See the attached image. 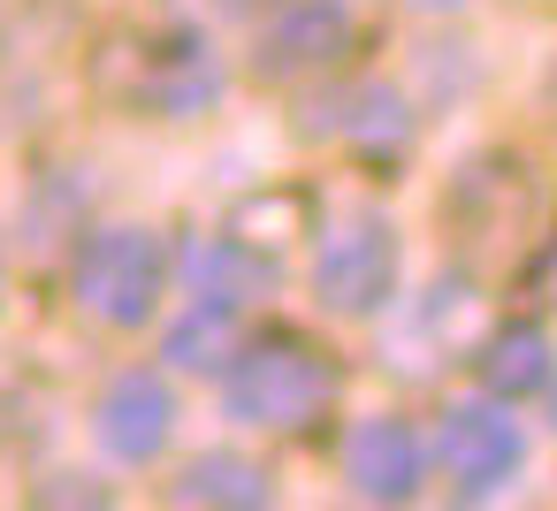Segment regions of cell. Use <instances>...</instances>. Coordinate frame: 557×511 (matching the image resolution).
<instances>
[{
	"label": "cell",
	"mask_w": 557,
	"mask_h": 511,
	"mask_svg": "<svg viewBox=\"0 0 557 511\" xmlns=\"http://www.w3.org/2000/svg\"><path fill=\"white\" fill-rule=\"evenodd\" d=\"M222 412L237 427H268V435H306L329 404H336V366L306 344V336H260L237 344V359L222 366Z\"/></svg>",
	"instance_id": "obj_1"
},
{
	"label": "cell",
	"mask_w": 557,
	"mask_h": 511,
	"mask_svg": "<svg viewBox=\"0 0 557 511\" xmlns=\"http://www.w3.org/2000/svg\"><path fill=\"white\" fill-rule=\"evenodd\" d=\"M169 237L146 229V222H108L77 245L70 260V290L92 321L108 328H146L161 313V290H169Z\"/></svg>",
	"instance_id": "obj_2"
},
{
	"label": "cell",
	"mask_w": 557,
	"mask_h": 511,
	"mask_svg": "<svg viewBox=\"0 0 557 511\" xmlns=\"http://www.w3.org/2000/svg\"><path fill=\"white\" fill-rule=\"evenodd\" d=\"M397 275H405V245H397V222L374 214V207L336 214L313 245V298L344 321L382 313L397 298Z\"/></svg>",
	"instance_id": "obj_3"
},
{
	"label": "cell",
	"mask_w": 557,
	"mask_h": 511,
	"mask_svg": "<svg viewBox=\"0 0 557 511\" xmlns=\"http://www.w3.org/2000/svg\"><path fill=\"white\" fill-rule=\"evenodd\" d=\"M131 108L161 115V123H191L222 100V62L199 32H153L138 54H131V85H123Z\"/></svg>",
	"instance_id": "obj_4"
},
{
	"label": "cell",
	"mask_w": 557,
	"mask_h": 511,
	"mask_svg": "<svg viewBox=\"0 0 557 511\" xmlns=\"http://www.w3.org/2000/svg\"><path fill=\"white\" fill-rule=\"evenodd\" d=\"M298 130L306 138H336V146H359L374 161H397L412 146V108L405 92H389L382 77H351V85H329L313 100H298Z\"/></svg>",
	"instance_id": "obj_5"
},
{
	"label": "cell",
	"mask_w": 557,
	"mask_h": 511,
	"mask_svg": "<svg viewBox=\"0 0 557 511\" xmlns=\"http://www.w3.org/2000/svg\"><path fill=\"white\" fill-rule=\"evenodd\" d=\"M443 473H450V488L458 496H496V488H511V473L527 465V435H519V420L504 412V404H488V397H473V404H450L443 412Z\"/></svg>",
	"instance_id": "obj_6"
},
{
	"label": "cell",
	"mask_w": 557,
	"mask_h": 511,
	"mask_svg": "<svg viewBox=\"0 0 557 511\" xmlns=\"http://www.w3.org/2000/svg\"><path fill=\"white\" fill-rule=\"evenodd\" d=\"M169 435H176V389L153 366H123L92 404V443L115 465H153L169 450Z\"/></svg>",
	"instance_id": "obj_7"
},
{
	"label": "cell",
	"mask_w": 557,
	"mask_h": 511,
	"mask_svg": "<svg viewBox=\"0 0 557 511\" xmlns=\"http://www.w3.org/2000/svg\"><path fill=\"white\" fill-rule=\"evenodd\" d=\"M344 481L359 503H412L428 481V443L405 412H374L344 435Z\"/></svg>",
	"instance_id": "obj_8"
},
{
	"label": "cell",
	"mask_w": 557,
	"mask_h": 511,
	"mask_svg": "<svg viewBox=\"0 0 557 511\" xmlns=\"http://www.w3.org/2000/svg\"><path fill=\"white\" fill-rule=\"evenodd\" d=\"M344 54H351V9L344 0H290V9H275V24L260 32L252 70L268 85H290V77L336 70Z\"/></svg>",
	"instance_id": "obj_9"
},
{
	"label": "cell",
	"mask_w": 557,
	"mask_h": 511,
	"mask_svg": "<svg viewBox=\"0 0 557 511\" xmlns=\"http://www.w3.org/2000/svg\"><path fill=\"white\" fill-rule=\"evenodd\" d=\"M176 267H184L191 298H222V306H245V298L275 290V260H268V252H252L245 237H199Z\"/></svg>",
	"instance_id": "obj_10"
},
{
	"label": "cell",
	"mask_w": 557,
	"mask_h": 511,
	"mask_svg": "<svg viewBox=\"0 0 557 511\" xmlns=\"http://www.w3.org/2000/svg\"><path fill=\"white\" fill-rule=\"evenodd\" d=\"M473 366H481V389L496 404L534 397V389H549V336L534 321H504V328H488L473 344Z\"/></svg>",
	"instance_id": "obj_11"
},
{
	"label": "cell",
	"mask_w": 557,
	"mask_h": 511,
	"mask_svg": "<svg viewBox=\"0 0 557 511\" xmlns=\"http://www.w3.org/2000/svg\"><path fill=\"white\" fill-rule=\"evenodd\" d=\"M169 496H176V503H214V511H260V503H275V481H268V465L245 458V450H199V458L176 473Z\"/></svg>",
	"instance_id": "obj_12"
},
{
	"label": "cell",
	"mask_w": 557,
	"mask_h": 511,
	"mask_svg": "<svg viewBox=\"0 0 557 511\" xmlns=\"http://www.w3.org/2000/svg\"><path fill=\"white\" fill-rule=\"evenodd\" d=\"M237 344H245L237 306H222V298H191V306L169 321L161 359H169V366H184V374H222V366L237 359Z\"/></svg>",
	"instance_id": "obj_13"
},
{
	"label": "cell",
	"mask_w": 557,
	"mask_h": 511,
	"mask_svg": "<svg viewBox=\"0 0 557 511\" xmlns=\"http://www.w3.org/2000/svg\"><path fill=\"white\" fill-rule=\"evenodd\" d=\"M534 283H542V298H549V306H557V245H549V252H542V267H534Z\"/></svg>",
	"instance_id": "obj_14"
},
{
	"label": "cell",
	"mask_w": 557,
	"mask_h": 511,
	"mask_svg": "<svg viewBox=\"0 0 557 511\" xmlns=\"http://www.w3.org/2000/svg\"><path fill=\"white\" fill-rule=\"evenodd\" d=\"M222 16H260V9H283V0H214Z\"/></svg>",
	"instance_id": "obj_15"
},
{
	"label": "cell",
	"mask_w": 557,
	"mask_h": 511,
	"mask_svg": "<svg viewBox=\"0 0 557 511\" xmlns=\"http://www.w3.org/2000/svg\"><path fill=\"white\" fill-rule=\"evenodd\" d=\"M412 9H428V16H443V9H466V0H412Z\"/></svg>",
	"instance_id": "obj_16"
},
{
	"label": "cell",
	"mask_w": 557,
	"mask_h": 511,
	"mask_svg": "<svg viewBox=\"0 0 557 511\" xmlns=\"http://www.w3.org/2000/svg\"><path fill=\"white\" fill-rule=\"evenodd\" d=\"M549 412H557V404H549Z\"/></svg>",
	"instance_id": "obj_17"
}]
</instances>
